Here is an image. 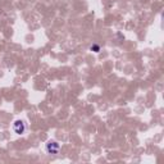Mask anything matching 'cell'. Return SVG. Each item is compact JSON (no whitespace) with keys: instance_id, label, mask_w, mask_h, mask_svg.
<instances>
[{"instance_id":"6da1fadb","label":"cell","mask_w":164,"mask_h":164,"mask_svg":"<svg viewBox=\"0 0 164 164\" xmlns=\"http://www.w3.org/2000/svg\"><path fill=\"white\" fill-rule=\"evenodd\" d=\"M46 150H48V153H50V154H56L59 151V144L58 142H55V141H50L46 145Z\"/></svg>"},{"instance_id":"3957f363","label":"cell","mask_w":164,"mask_h":164,"mask_svg":"<svg viewBox=\"0 0 164 164\" xmlns=\"http://www.w3.org/2000/svg\"><path fill=\"white\" fill-rule=\"evenodd\" d=\"M91 50H95V53H97V51H99V46H97V45L91 46Z\"/></svg>"},{"instance_id":"7a4b0ae2","label":"cell","mask_w":164,"mask_h":164,"mask_svg":"<svg viewBox=\"0 0 164 164\" xmlns=\"http://www.w3.org/2000/svg\"><path fill=\"white\" fill-rule=\"evenodd\" d=\"M14 130H16V132L17 133H23L25 132V130H26V127H25V124H23V122H21V120H17L16 123H14Z\"/></svg>"}]
</instances>
